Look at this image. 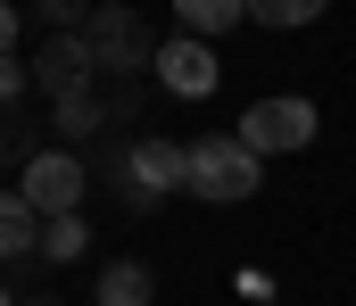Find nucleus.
Here are the masks:
<instances>
[{
    "label": "nucleus",
    "instance_id": "obj_1",
    "mask_svg": "<svg viewBox=\"0 0 356 306\" xmlns=\"http://www.w3.org/2000/svg\"><path fill=\"white\" fill-rule=\"evenodd\" d=\"M257 182H266V158H257L241 133H207V141H191V199L241 207V199H257Z\"/></svg>",
    "mask_w": 356,
    "mask_h": 306
},
{
    "label": "nucleus",
    "instance_id": "obj_2",
    "mask_svg": "<svg viewBox=\"0 0 356 306\" xmlns=\"http://www.w3.org/2000/svg\"><path fill=\"white\" fill-rule=\"evenodd\" d=\"M83 42H91V58H99V75H149L158 67V33L141 25L133 0H99L91 25H83Z\"/></svg>",
    "mask_w": 356,
    "mask_h": 306
},
{
    "label": "nucleus",
    "instance_id": "obj_3",
    "mask_svg": "<svg viewBox=\"0 0 356 306\" xmlns=\"http://www.w3.org/2000/svg\"><path fill=\"white\" fill-rule=\"evenodd\" d=\"M116 166V191L133 207L166 199V191H191V141H133L124 158H108Z\"/></svg>",
    "mask_w": 356,
    "mask_h": 306
},
{
    "label": "nucleus",
    "instance_id": "obj_4",
    "mask_svg": "<svg viewBox=\"0 0 356 306\" xmlns=\"http://www.w3.org/2000/svg\"><path fill=\"white\" fill-rule=\"evenodd\" d=\"M241 141L257 158H290V149L315 141V108L298 100V92H266V100H249V116H241Z\"/></svg>",
    "mask_w": 356,
    "mask_h": 306
},
{
    "label": "nucleus",
    "instance_id": "obj_5",
    "mask_svg": "<svg viewBox=\"0 0 356 306\" xmlns=\"http://www.w3.org/2000/svg\"><path fill=\"white\" fill-rule=\"evenodd\" d=\"M83 182H91V166L75 158V149H42V158L17 174V199L50 223V215H75V207H83Z\"/></svg>",
    "mask_w": 356,
    "mask_h": 306
},
{
    "label": "nucleus",
    "instance_id": "obj_6",
    "mask_svg": "<svg viewBox=\"0 0 356 306\" xmlns=\"http://www.w3.org/2000/svg\"><path fill=\"white\" fill-rule=\"evenodd\" d=\"M175 100H207L216 83H224V67H216V42H199V33H166L158 42V67H149Z\"/></svg>",
    "mask_w": 356,
    "mask_h": 306
},
{
    "label": "nucleus",
    "instance_id": "obj_7",
    "mask_svg": "<svg viewBox=\"0 0 356 306\" xmlns=\"http://www.w3.org/2000/svg\"><path fill=\"white\" fill-rule=\"evenodd\" d=\"M91 75H99V58H91L83 33H50V42L33 50V92H50V100H75V92H91Z\"/></svg>",
    "mask_w": 356,
    "mask_h": 306
},
{
    "label": "nucleus",
    "instance_id": "obj_8",
    "mask_svg": "<svg viewBox=\"0 0 356 306\" xmlns=\"http://www.w3.org/2000/svg\"><path fill=\"white\" fill-rule=\"evenodd\" d=\"M91 306H158V273H149L141 257H116V265H99Z\"/></svg>",
    "mask_w": 356,
    "mask_h": 306
},
{
    "label": "nucleus",
    "instance_id": "obj_9",
    "mask_svg": "<svg viewBox=\"0 0 356 306\" xmlns=\"http://www.w3.org/2000/svg\"><path fill=\"white\" fill-rule=\"evenodd\" d=\"M241 17H249V0H175V25H182V33H199V42L232 33Z\"/></svg>",
    "mask_w": 356,
    "mask_h": 306
},
{
    "label": "nucleus",
    "instance_id": "obj_10",
    "mask_svg": "<svg viewBox=\"0 0 356 306\" xmlns=\"http://www.w3.org/2000/svg\"><path fill=\"white\" fill-rule=\"evenodd\" d=\"M33 248H42V215L17 199V191H0V265L8 257H33Z\"/></svg>",
    "mask_w": 356,
    "mask_h": 306
},
{
    "label": "nucleus",
    "instance_id": "obj_11",
    "mask_svg": "<svg viewBox=\"0 0 356 306\" xmlns=\"http://www.w3.org/2000/svg\"><path fill=\"white\" fill-rule=\"evenodd\" d=\"M50 116H58V133H67V141H99L108 100H99V92H75V100H50Z\"/></svg>",
    "mask_w": 356,
    "mask_h": 306
},
{
    "label": "nucleus",
    "instance_id": "obj_12",
    "mask_svg": "<svg viewBox=\"0 0 356 306\" xmlns=\"http://www.w3.org/2000/svg\"><path fill=\"white\" fill-rule=\"evenodd\" d=\"M42 158V141H33V124H25V108H0V166H33Z\"/></svg>",
    "mask_w": 356,
    "mask_h": 306
},
{
    "label": "nucleus",
    "instance_id": "obj_13",
    "mask_svg": "<svg viewBox=\"0 0 356 306\" xmlns=\"http://www.w3.org/2000/svg\"><path fill=\"white\" fill-rule=\"evenodd\" d=\"M332 0H249V25H273V33H290V25H315Z\"/></svg>",
    "mask_w": 356,
    "mask_h": 306
},
{
    "label": "nucleus",
    "instance_id": "obj_14",
    "mask_svg": "<svg viewBox=\"0 0 356 306\" xmlns=\"http://www.w3.org/2000/svg\"><path fill=\"white\" fill-rule=\"evenodd\" d=\"M83 215H50V223H42V257H50V265H75V257H83Z\"/></svg>",
    "mask_w": 356,
    "mask_h": 306
},
{
    "label": "nucleus",
    "instance_id": "obj_15",
    "mask_svg": "<svg viewBox=\"0 0 356 306\" xmlns=\"http://www.w3.org/2000/svg\"><path fill=\"white\" fill-rule=\"evenodd\" d=\"M33 8H42V17H50L58 33H83V25H91V8H99V0H33Z\"/></svg>",
    "mask_w": 356,
    "mask_h": 306
},
{
    "label": "nucleus",
    "instance_id": "obj_16",
    "mask_svg": "<svg viewBox=\"0 0 356 306\" xmlns=\"http://www.w3.org/2000/svg\"><path fill=\"white\" fill-rule=\"evenodd\" d=\"M25 83H33V67L25 58H0V108H25Z\"/></svg>",
    "mask_w": 356,
    "mask_h": 306
},
{
    "label": "nucleus",
    "instance_id": "obj_17",
    "mask_svg": "<svg viewBox=\"0 0 356 306\" xmlns=\"http://www.w3.org/2000/svg\"><path fill=\"white\" fill-rule=\"evenodd\" d=\"M17 42H25V8L0 0V58H17Z\"/></svg>",
    "mask_w": 356,
    "mask_h": 306
},
{
    "label": "nucleus",
    "instance_id": "obj_18",
    "mask_svg": "<svg viewBox=\"0 0 356 306\" xmlns=\"http://www.w3.org/2000/svg\"><path fill=\"white\" fill-rule=\"evenodd\" d=\"M17 306H58V298H50V290H33V298H17Z\"/></svg>",
    "mask_w": 356,
    "mask_h": 306
},
{
    "label": "nucleus",
    "instance_id": "obj_19",
    "mask_svg": "<svg viewBox=\"0 0 356 306\" xmlns=\"http://www.w3.org/2000/svg\"><path fill=\"white\" fill-rule=\"evenodd\" d=\"M0 306H17V298H8V290H0Z\"/></svg>",
    "mask_w": 356,
    "mask_h": 306
}]
</instances>
